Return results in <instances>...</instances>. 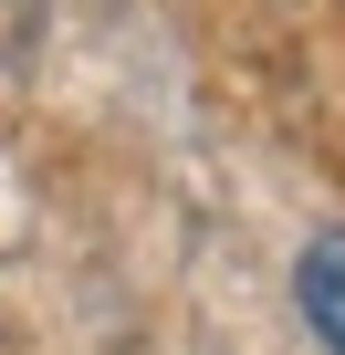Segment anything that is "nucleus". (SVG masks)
<instances>
[{"mask_svg": "<svg viewBox=\"0 0 345 355\" xmlns=\"http://www.w3.org/2000/svg\"><path fill=\"white\" fill-rule=\"evenodd\" d=\"M293 303H303L314 345H324V355H345V230L303 241V261H293Z\"/></svg>", "mask_w": 345, "mask_h": 355, "instance_id": "nucleus-1", "label": "nucleus"}]
</instances>
